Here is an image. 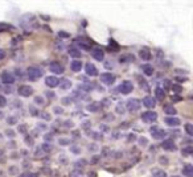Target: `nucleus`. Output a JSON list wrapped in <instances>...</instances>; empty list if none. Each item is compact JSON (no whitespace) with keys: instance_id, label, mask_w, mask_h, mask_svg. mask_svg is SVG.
<instances>
[{"instance_id":"nucleus-1","label":"nucleus","mask_w":193,"mask_h":177,"mask_svg":"<svg viewBox=\"0 0 193 177\" xmlns=\"http://www.w3.org/2000/svg\"><path fill=\"white\" fill-rule=\"evenodd\" d=\"M27 74H28L31 81H36L42 76V70L41 69H38V67H28Z\"/></svg>"},{"instance_id":"nucleus-2","label":"nucleus","mask_w":193,"mask_h":177,"mask_svg":"<svg viewBox=\"0 0 193 177\" xmlns=\"http://www.w3.org/2000/svg\"><path fill=\"white\" fill-rule=\"evenodd\" d=\"M134 90V85L131 81H123L119 86H118V91H121L122 94H130Z\"/></svg>"},{"instance_id":"nucleus-3","label":"nucleus","mask_w":193,"mask_h":177,"mask_svg":"<svg viewBox=\"0 0 193 177\" xmlns=\"http://www.w3.org/2000/svg\"><path fill=\"white\" fill-rule=\"evenodd\" d=\"M126 107L130 112H135V111H138L140 109V102L138 101L136 98H131V99H128L126 102Z\"/></svg>"},{"instance_id":"nucleus-4","label":"nucleus","mask_w":193,"mask_h":177,"mask_svg":"<svg viewBox=\"0 0 193 177\" xmlns=\"http://www.w3.org/2000/svg\"><path fill=\"white\" fill-rule=\"evenodd\" d=\"M0 78H2V81L4 85H12V83H15V81H16V77H15L12 73L9 71H3L2 76H0Z\"/></svg>"},{"instance_id":"nucleus-5","label":"nucleus","mask_w":193,"mask_h":177,"mask_svg":"<svg viewBox=\"0 0 193 177\" xmlns=\"http://www.w3.org/2000/svg\"><path fill=\"white\" fill-rule=\"evenodd\" d=\"M157 119V114L155 111H147L142 114V120L144 123H153Z\"/></svg>"},{"instance_id":"nucleus-6","label":"nucleus","mask_w":193,"mask_h":177,"mask_svg":"<svg viewBox=\"0 0 193 177\" xmlns=\"http://www.w3.org/2000/svg\"><path fill=\"white\" fill-rule=\"evenodd\" d=\"M150 131H151L153 139H157V140H159V139H163V137H165V135H167V132H165L164 130L159 128V127H152Z\"/></svg>"},{"instance_id":"nucleus-7","label":"nucleus","mask_w":193,"mask_h":177,"mask_svg":"<svg viewBox=\"0 0 193 177\" xmlns=\"http://www.w3.org/2000/svg\"><path fill=\"white\" fill-rule=\"evenodd\" d=\"M114 81H115V77H114L111 73H103L101 76V82L103 85H107V86H111Z\"/></svg>"},{"instance_id":"nucleus-8","label":"nucleus","mask_w":193,"mask_h":177,"mask_svg":"<svg viewBox=\"0 0 193 177\" xmlns=\"http://www.w3.org/2000/svg\"><path fill=\"white\" fill-rule=\"evenodd\" d=\"M32 93H33V88L31 86H28V85H24V86L19 87V95H20V97L28 98V97L32 95Z\"/></svg>"},{"instance_id":"nucleus-9","label":"nucleus","mask_w":193,"mask_h":177,"mask_svg":"<svg viewBox=\"0 0 193 177\" xmlns=\"http://www.w3.org/2000/svg\"><path fill=\"white\" fill-rule=\"evenodd\" d=\"M45 85L48 87H57L60 85V80L56 77V76H49V77H45Z\"/></svg>"},{"instance_id":"nucleus-10","label":"nucleus","mask_w":193,"mask_h":177,"mask_svg":"<svg viewBox=\"0 0 193 177\" xmlns=\"http://www.w3.org/2000/svg\"><path fill=\"white\" fill-rule=\"evenodd\" d=\"M49 70H50L52 73H54L56 76H60V74L64 73V66L58 62H52L50 66H49Z\"/></svg>"},{"instance_id":"nucleus-11","label":"nucleus","mask_w":193,"mask_h":177,"mask_svg":"<svg viewBox=\"0 0 193 177\" xmlns=\"http://www.w3.org/2000/svg\"><path fill=\"white\" fill-rule=\"evenodd\" d=\"M91 56L94 60H97V61H103L105 60V53H103V50L101 48H95V49H91Z\"/></svg>"},{"instance_id":"nucleus-12","label":"nucleus","mask_w":193,"mask_h":177,"mask_svg":"<svg viewBox=\"0 0 193 177\" xmlns=\"http://www.w3.org/2000/svg\"><path fill=\"white\" fill-rule=\"evenodd\" d=\"M85 69H86V70H85L86 74L90 76V77H95V76L98 74V70H97V67H95V65H94V63L87 62L86 66H85Z\"/></svg>"},{"instance_id":"nucleus-13","label":"nucleus","mask_w":193,"mask_h":177,"mask_svg":"<svg viewBox=\"0 0 193 177\" xmlns=\"http://www.w3.org/2000/svg\"><path fill=\"white\" fill-rule=\"evenodd\" d=\"M161 147L164 148L165 151H176V144L173 143L172 139H167L161 143Z\"/></svg>"},{"instance_id":"nucleus-14","label":"nucleus","mask_w":193,"mask_h":177,"mask_svg":"<svg viewBox=\"0 0 193 177\" xmlns=\"http://www.w3.org/2000/svg\"><path fill=\"white\" fill-rule=\"evenodd\" d=\"M164 122H165V124L169 127H177L180 124V119L179 118H175V116H168V118H165Z\"/></svg>"},{"instance_id":"nucleus-15","label":"nucleus","mask_w":193,"mask_h":177,"mask_svg":"<svg viewBox=\"0 0 193 177\" xmlns=\"http://www.w3.org/2000/svg\"><path fill=\"white\" fill-rule=\"evenodd\" d=\"M139 57L143 61H150L151 60V52L147 48H142L139 50Z\"/></svg>"},{"instance_id":"nucleus-16","label":"nucleus","mask_w":193,"mask_h":177,"mask_svg":"<svg viewBox=\"0 0 193 177\" xmlns=\"http://www.w3.org/2000/svg\"><path fill=\"white\" fill-rule=\"evenodd\" d=\"M143 105H144L147 109H153V107L156 106V101H155V98H152V97H146L144 99H143Z\"/></svg>"},{"instance_id":"nucleus-17","label":"nucleus","mask_w":193,"mask_h":177,"mask_svg":"<svg viewBox=\"0 0 193 177\" xmlns=\"http://www.w3.org/2000/svg\"><path fill=\"white\" fill-rule=\"evenodd\" d=\"M86 109L90 112H98V110L101 109V103L99 102H93V103H90V105L86 106Z\"/></svg>"},{"instance_id":"nucleus-18","label":"nucleus","mask_w":193,"mask_h":177,"mask_svg":"<svg viewBox=\"0 0 193 177\" xmlns=\"http://www.w3.org/2000/svg\"><path fill=\"white\" fill-rule=\"evenodd\" d=\"M70 69L73 71H76V73H78L82 69V62L80 61V60H74L72 63H70Z\"/></svg>"},{"instance_id":"nucleus-19","label":"nucleus","mask_w":193,"mask_h":177,"mask_svg":"<svg viewBox=\"0 0 193 177\" xmlns=\"http://www.w3.org/2000/svg\"><path fill=\"white\" fill-rule=\"evenodd\" d=\"M182 175L186 177H193V165L186 164L184 168H182Z\"/></svg>"},{"instance_id":"nucleus-20","label":"nucleus","mask_w":193,"mask_h":177,"mask_svg":"<svg viewBox=\"0 0 193 177\" xmlns=\"http://www.w3.org/2000/svg\"><path fill=\"white\" fill-rule=\"evenodd\" d=\"M77 46L81 48V49H85V50H90V41L78 40V41H77Z\"/></svg>"},{"instance_id":"nucleus-21","label":"nucleus","mask_w":193,"mask_h":177,"mask_svg":"<svg viewBox=\"0 0 193 177\" xmlns=\"http://www.w3.org/2000/svg\"><path fill=\"white\" fill-rule=\"evenodd\" d=\"M155 94H156V98L159 101H163L165 98V93H164V90H163L161 87H156L155 88Z\"/></svg>"},{"instance_id":"nucleus-22","label":"nucleus","mask_w":193,"mask_h":177,"mask_svg":"<svg viewBox=\"0 0 193 177\" xmlns=\"http://www.w3.org/2000/svg\"><path fill=\"white\" fill-rule=\"evenodd\" d=\"M142 70L146 76H152L153 74V67L151 65H142Z\"/></svg>"},{"instance_id":"nucleus-23","label":"nucleus","mask_w":193,"mask_h":177,"mask_svg":"<svg viewBox=\"0 0 193 177\" xmlns=\"http://www.w3.org/2000/svg\"><path fill=\"white\" fill-rule=\"evenodd\" d=\"M132 61H134V56H132V54H123V56L119 58V62H122V63L132 62Z\"/></svg>"},{"instance_id":"nucleus-24","label":"nucleus","mask_w":193,"mask_h":177,"mask_svg":"<svg viewBox=\"0 0 193 177\" xmlns=\"http://www.w3.org/2000/svg\"><path fill=\"white\" fill-rule=\"evenodd\" d=\"M69 54H70L73 58H76V60H77V58H80V57H81V52L78 50V49L70 48V49H69Z\"/></svg>"},{"instance_id":"nucleus-25","label":"nucleus","mask_w":193,"mask_h":177,"mask_svg":"<svg viewBox=\"0 0 193 177\" xmlns=\"http://www.w3.org/2000/svg\"><path fill=\"white\" fill-rule=\"evenodd\" d=\"M164 112L167 115H175L176 114V109L172 105H168V106L164 107Z\"/></svg>"},{"instance_id":"nucleus-26","label":"nucleus","mask_w":193,"mask_h":177,"mask_svg":"<svg viewBox=\"0 0 193 177\" xmlns=\"http://www.w3.org/2000/svg\"><path fill=\"white\" fill-rule=\"evenodd\" d=\"M152 176L153 177H167V173L161 169H153L152 171Z\"/></svg>"},{"instance_id":"nucleus-27","label":"nucleus","mask_w":193,"mask_h":177,"mask_svg":"<svg viewBox=\"0 0 193 177\" xmlns=\"http://www.w3.org/2000/svg\"><path fill=\"white\" fill-rule=\"evenodd\" d=\"M58 86H61V88H64V90H65V88H70L72 87V82L69 80H64L62 82H60V85H58Z\"/></svg>"},{"instance_id":"nucleus-28","label":"nucleus","mask_w":193,"mask_h":177,"mask_svg":"<svg viewBox=\"0 0 193 177\" xmlns=\"http://www.w3.org/2000/svg\"><path fill=\"white\" fill-rule=\"evenodd\" d=\"M185 131H186V134L189 136L193 135V126L191 124V123H186V124H185Z\"/></svg>"},{"instance_id":"nucleus-29","label":"nucleus","mask_w":193,"mask_h":177,"mask_svg":"<svg viewBox=\"0 0 193 177\" xmlns=\"http://www.w3.org/2000/svg\"><path fill=\"white\" fill-rule=\"evenodd\" d=\"M192 147L189 145V147H186V148H182V151H181V153L184 155V156H189V155H192Z\"/></svg>"},{"instance_id":"nucleus-30","label":"nucleus","mask_w":193,"mask_h":177,"mask_svg":"<svg viewBox=\"0 0 193 177\" xmlns=\"http://www.w3.org/2000/svg\"><path fill=\"white\" fill-rule=\"evenodd\" d=\"M58 144H61V145H68V144H70V139H65V137H61V139H58Z\"/></svg>"},{"instance_id":"nucleus-31","label":"nucleus","mask_w":193,"mask_h":177,"mask_svg":"<svg viewBox=\"0 0 193 177\" xmlns=\"http://www.w3.org/2000/svg\"><path fill=\"white\" fill-rule=\"evenodd\" d=\"M7 122H8V124H16L17 118L16 116H11V118H8V119H7Z\"/></svg>"},{"instance_id":"nucleus-32","label":"nucleus","mask_w":193,"mask_h":177,"mask_svg":"<svg viewBox=\"0 0 193 177\" xmlns=\"http://www.w3.org/2000/svg\"><path fill=\"white\" fill-rule=\"evenodd\" d=\"M58 36H60V37H64V38H68V37H70V33H69V32L60 31V32H58Z\"/></svg>"},{"instance_id":"nucleus-33","label":"nucleus","mask_w":193,"mask_h":177,"mask_svg":"<svg viewBox=\"0 0 193 177\" xmlns=\"http://www.w3.org/2000/svg\"><path fill=\"white\" fill-rule=\"evenodd\" d=\"M83 164H86V161H85V160H80V161H76V166H77L78 169L83 168Z\"/></svg>"},{"instance_id":"nucleus-34","label":"nucleus","mask_w":193,"mask_h":177,"mask_svg":"<svg viewBox=\"0 0 193 177\" xmlns=\"http://www.w3.org/2000/svg\"><path fill=\"white\" fill-rule=\"evenodd\" d=\"M42 151L50 152V151H52V145H49L48 143H44V144H42Z\"/></svg>"},{"instance_id":"nucleus-35","label":"nucleus","mask_w":193,"mask_h":177,"mask_svg":"<svg viewBox=\"0 0 193 177\" xmlns=\"http://www.w3.org/2000/svg\"><path fill=\"white\" fill-rule=\"evenodd\" d=\"M29 110H31V114H32L33 116H37V115H38V110L34 109L33 106H29Z\"/></svg>"},{"instance_id":"nucleus-36","label":"nucleus","mask_w":193,"mask_h":177,"mask_svg":"<svg viewBox=\"0 0 193 177\" xmlns=\"http://www.w3.org/2000/svg\"><path fill=\"white\" fill-rule=\"evenodd\" d=\"M6 105H7V99H6V97L0 95V107H4Z\"/></svg>"},{"instance_id":"nucleus-37","label":"nucleus","mask_w":193,"mask_h":177,"mask_svg":"<svg viewBox=\"0 0 193 177\" xmlns=\"http://www.w3.org/2000/svg\"><path fill=\"white\" fill-rule=\"evenodd\" d=\"M80 88H82L83 91H90L93 88V86L91 85H82V86H80Z\"/></svg>"},{"instance_id":"nucleus-38","label":"nucleus","mask_w":193,"mask_h":177,"mask_svg":"<svg viewBox=\"0 0 193 177\" xmlns=\"http://www.w3.org/2000/svg\"><path fill=\"white\" fill-rule=\"evenodd\" d=\"M172 90H175L176 93H180V91H182V87L181 86H179V85H172Z\"/></svg>"},{"instance_id":"nucleus-39","label":"nucleus","mask_w":193,"mask_h":177,"mask_svg":"<svg viewBox=\"0 0 193 177\" xmlns=\"http://www.w3.org/2000/svg\"><path fill=\"white\" fill-rule=\"evenodd\" d=\"M34 102H36L37 105H42V103L45 102V101H44L42 97H36V98H34Z\"/></svg>"},{"instance_id":"nucleus-40","label":"nucleus","mask_w":193,"mask_h":177,"mask_svg":"<svg viewBox=\"0 0 193 177\" xmlns=\"http://www.w3.org/2000/svg\"><path fill=\"white\" fill-rule=\"evenodd\" d=\"M72 177H83V175L80 171H74V172H72Z\"/></svg>"},{"instance_id":"nucleus-41","label":"nucleus","mask_w":193,"mask_h":177,"mask_svg":"<svg viewBox=\"0 0 193 177\" xmlns=\"http://www.w3.org/2000/svg\"><path fill=\"white\" fill-rule=\"evenodd\" d=\"M171 87H172L171 81H169V80H165V81H164V88H171ZM164 88H163V90H164Z\"/></svg>"},{"instance_id":"nucleus-42","label":"nucleus","mask_w":193,"mask_h":177,"mask_svg":"<svg viewBox=\"0 0 193 177\" xmlns=\"http://www.w3.org/2000/svg\"><path fill=\"white\" fill-rule=\"evenodd\" d=\"M102 102H103V103H102V105H101V106H105V107H108V106H110V105H111V102H110V99H103Z\"/></svg>"},{"instance_id":"nucleus-43","label":"nucleus","mask_w":193,"mask_h":177,"mask_svg":"<svg viewBox=\"0 0 193 177\" xmlns=\"http://www.w3.org/2000/svg\"><path fill=\"white\" fill-rule=\"evenodd\" d=\"M180 101H182L181 97H179V95H173L172 97V102H180Z\"/></svg>"},{"instance_id":"nucleus-44","label":"nucleus","mask_w":193,"mask_h":177,"mask_svg":"<svg viewBox=\"0 0 193 177\" xmlns=\"http://www.w3.org/2000/svg\"><path fill=\"white\" fill-rule=\"evenodd\" d=\"M62 103L64 105H70V98H62Z\"/></svg>"},{"instance_id":"nucleus-45","label":"nucleus","mask_w":193,"mask_h":177,"mask_svg":"<svg viewBox=\"0 0 193 177\" xmlns=\"http://www.w3.org/2000/svg\"><path fill=\"white\" fill-rule=\"evenodd\" d=\"M54 112L60 115V114H62V109H61V107H54Z\"/></svg>"},{"instance_id":"nucleus-46","label":"nucleus","mask_w":193,"mask_h":177,"mask_svg":"<svg viewBox=\"0 0 193 177\" xmlns=\"http://www.w3.org/2000/svg\"><path fill=\"white\" fill-rule=\"evenodd\" d=\"M72 152H76V153H80V152H81V148H78V147H72Z\"/></svg>"},{"instance_id":"nucleus-47","label":"nucleus","mask_w":193,"mask_h":177,"mask_svg":"<svg viewBox=\"0 0 193 177\" xmlns=\"http://www.w3.org/2000/svg\"><path fill=\"white\" fill-rule=\"evenodd\" d=\"M4 57H6V52H4L3 49H0V60H3Z\"/></svg>"},{"instance_id":"nucleus-48","label":"nucleus","mask_w":193,"mask_h":177,"mask_svg":"<svg viewBox=\"0 0 193 177\" xmlns=\"http://www.w3.org/2000/svg\"><path fill=\"white\" fill-rule=\"evenodd\" d=\"M116 111L119 112V114H125V112H123V107H122V106H118V107H116Z\"/></svg>"},{"instance_id":"nucleus-49","label":"nucleus","mask_w":193,"mask_h":177,"mask_svg":"<svg viewBox=\"0 0 193 177\" xmlns=\"http://www.w3.org/2000/svg\"><path fill=\"white\" fill-rule=\"evenodd\" d=\"M41 116L44 118V119H46V120H50V115H49V114H42Z\"/></svg>"},{"instance_id":"nucleus-50","label":"nucleus","mask_w":193,"mask_h":177,"mask_svg":"<svg viewBox=\"0 0 193 177\" xmlns=\"http://www.w3.org/2000/svg\"><path fill=\"white\" fill-rule=\"evenodd\" d=\"M139 141H140V143H143V145L148 143V141H147V139H144V137H140V139H139Z\"/></svg>"},{"instance_id":"nucleus-51","label":"nucleus","mask_w":193,"mask_h":177,"mask_svg":"<svg viewBox=\"0 0 193 177\" xmlns=\"http://www.w3.org/2000/svg\"><path fill=\"white\" fill-rule=\"evenodd\" d=\"M21 177H36V175H33V173H25V175H23Z\"/></svg>"},{"instance_id":"nucleus-52","label":"nucleus","mask_w":193,"mask_h":177,"mask_svg":"<svg viewBox=\"0 0 193 177\" xmlns=\"http://www.w3.org/2000/svg\"><path fill=\"white\" fill-rule=\"evenodd\" d=\"M177 81H179V82H185L186 78H177Z\"/></svg>"},{"instance_id":"nucleus-53","label":"nucleus","mask_w":193,"mask_h":177,"mask_svg":"<svg viewBox=\"0 0 193 177\" xmlns=\"http://www.w3.org/2000/svg\"><path fill=\"white\" fill-rule=\"evenodd\" d=\"M7 135H8V136H12V135H15V134H13L12 131H7Z\"/></svg>"},{"instance_id":"nucleus-54","label":"nucleus","mask_w":193,"mask_h":177,"mask_svg":"<svg viewBox=\"0 0 193 177\" xmlns=\"http://www.w3.org/2000/svg\"><path fill=\"white\" fill-rule=\"evenodd\" d=\"M2 153H3V151H0V156H2Z\"/></svg>"},{"instance_id":"nucleus-55","label":"nucleus","mask_w":193,"mask_h":177,"mask_svg":"<svg viewBox=\"0 0 193 177\" xmlns=\"http://www.w3.org/2000/svg\"><path fill=\"white\" fill-rule=\"evenodd\" d=\"M176 177H179V176H176Z\"/></svg>"}]
</instances>
